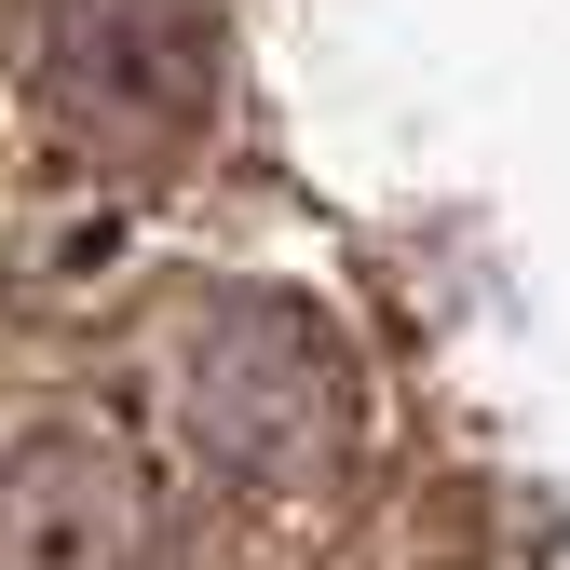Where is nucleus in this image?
<instances>
[{"mask_svg": "<svg viewBox=\"0 0 570 570\" xmlns=\"http://www.w3.org/2000/svg\"><path fill=\"white\" fill-rule=\"evenodd\" d=\"M136 394H150V435L245 503H313L367 449V367L285 285H177L150 313Z\"/></svg>", "mask_w": 570, "mask_h": 570, "instance_id": "obj_1", "label": "nucleus"}, {"mask_svg": "<svg viewBox=\"0 0 570 570\" xmlns=\"http://www.w3.org/2000/svg\"><path fill=\"white\" fill-rule=\"evenodd\" d=\"M14 68L82 164H177L218 122V0H28Z\"/></svg>", "mask_w": 570, "mask_h": 570, "instance_id": "obj_2", "label": "nucleus"}, {"mask_svg": "<svg viewBox=\"0 0 570 570\" xmlns=\"http://www.w3.org/2000/svg\"><path fill=\"white\" fill-rule=\"evenodd\" d=\"M0 570H204L177 475L109 421H41L0 449Z\"/></svg>", "mask_w": 570, "mask_h": 570, "instance_id": "obj_3", "label": "nucleus"}]
</instances>
